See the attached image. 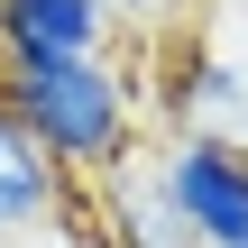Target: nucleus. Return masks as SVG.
<instances>
[{
	"label": "nucleus",
	"instance_id": "nucleus-1",
	"mask_svg": "<svg viewBox=\"0 0 248 248\" xmlns=\"http://www.w3.org/2000/svg\"><path fill=\"white\" fill-rule=\"evenodd\" d=\"M0 110L18 120V138L55 175H110V166H129V138H138V110H129V83H120L110 55L9 74L0 83Z\"/></svg>",
	"mask_w": 248,
	"mask_h": 248
},
{
	"label": "nucleus",
	"instance_id": "nucleus-2",
	"mask_svg": "<svg viewBox=\"0 0 248 248\" xmlns=\"http://www.w3.org/2000/svg\"><path fill=\"white\" fill-rule=\"evenodd\" d=\"M156 193L193 248H248V156L212 147V138H175L156 166Z\"/></svg>",
	"mask_w": 248,
	"mask_h": 248
},
{
	"label": "nucleus",
	"instance_id": "nucleus-3",
	"mask_svg": "<svg viewBox=\"0 0 248 248\" xmlns=\"http://www.w3.org/2000/svg\"><path fill=\"white\" fill-rule=\"evenodd\" d=\"M110 37V0H0V83L46 64H92Z\"/></svg>",
	"mask_w": 248,
	"mask_h": 248
},
{
	"label": "nucleus",
	"instance_id": "nucleus-4",
	"mask_svg": "<svg viewBox=\"0 0 248 248\" xmlns=\"http://www.w3.org/2000/svg\"><path fill=\"white\" fill-rule=\"evenodd\" d=\"M64 212V175L18 138V120L0 110V239H18V230H46Z\"/></svg>",
	"mask_w": 248,
	"mask_h": 248
},
{
	"label": "nucleus",
	"instance_id": "nucleus-5",
	"mask_svg": "<svg viewBox=\"0 0 248 248\" xmlns=\"http://www.w3.org/2000/svg\"><path fill=\"white\" fill-rule=\"evenodd\" d=\"M101 202H110V248H193L184 221L166 212L156 175H120V184H101Z\"/></svg>",
	"mask_w": 248,
	"mask_h": 248
}]
</instances>
